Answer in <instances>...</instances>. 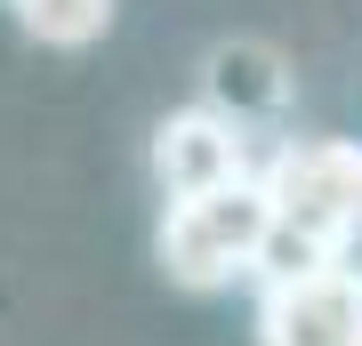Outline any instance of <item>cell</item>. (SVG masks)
<instances>
[{
  "instance_id": "5b68a950",
  "label": "cell",
  "mask_w": 362,
  "mask_h": 346,
  "mask_svg": "<svg viewBox=\"0 0 362 346\" xmlns=\"http://www.w3.org/2000/svg\"><path fill=\"white\" fill-rule=\"evenodd\" d=\"M16 16H25V33L49 40V49H89V40L113 25V0H16Z\"/></svg>"
},
{
  "instance_id": "3957f363",
  "label": "cell",
  "mask_w": 362,
  "mask_h": 346,
  "mask_svg": "<svg viewBox=\"0 0 362 346\" xmlns=\"http://www.w3.org/2000/svg\"><path fill=\"white\" fill-rule=\"evenodd\" d=\"M153 178L169 202H202V193H226V185H242L250 169H242V121H226V113H209V105H194V113H169L153 129Z\"/></svg>"
},
{
  "instance_id": "7a4b0ae2",
  "label": "cell",
  "mask_w": 362,
  "mask_h": 346,
  "mask_svg": "<svg viewBox=\"0 0 362 346\" xmlns=\"http://www.w3.org/2000/svg\"><path fill=\"white\" fill-rule=\"evenodd\" d=\"M266 202H274V226L314 250L354 242L362 233V145H346V137L282 145V161L266 169Z\"/></svg>"
},
{
  "instance_id": "6da1fadb",
  "label": "cell",
  "mask_w": 362,
  "mask_h": 346,
  "mask_svg": "<svg viewBox=\"0 0 362 346\" xmlns=\"http://www.w3.org/2000/svg\"><path fill=\"white\" fill-rule=\"evenodd\" d=\"M274 242V202H266V178H242L226 193H202V202L169 209L161 226V266L169 282L185 290H218L233 274H250Z\"/></svg>"
},
{
  "instance_id": "277c9868",
  "label": "cell",
  "mask_w": 362,
  "mask_h": 346,
  "mask_svg": "<svg viewBox=\"0 0 362 346\" xmlns=\"http://www.w3.org/2000/svg\"><path fill=\"white\" fill-rule=\"evenodd\" d=\"M258 338L266 346H362V290L338 266L298 274V282H266Z\"/></svg>"
}]
</instances>
